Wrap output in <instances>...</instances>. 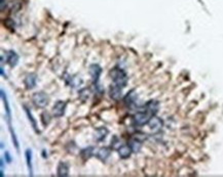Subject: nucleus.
Wrapping results in <instances>:
<instances>
[{
  "instance_id": "0eeeda50",
  "label": "nucleus",
  "mask_w": 223,
  "mask_h": 177,
  "mask_svg": "<svg viewBox=\"0 0 223 177\" xmlns=\"http://www.w3.org/2000/svg\"><path fill=\"white\" fill-rule=\"evenodd\" d=\"M36 80H37V77H36V75L34 74V73L28 74L26 77H25V79H24V84H25L26 89H28V90H31V89H33L34 87L36 86Z\"/></svg>"
},
{
  "instance_id": "f3484780",
  "label": "nucleus",
  "mask_w": 223,
  "mask_h": 177,
  "mask_svg": "<svg viewBox=\"0 0 223 177\" xmlns=\"http://www.w3.org/2000/svg\"><path fill=\"white\" fill-rule=\"evenodd\" d=\"M25 112H26L27 114V117H28V120L30 121V123H31L32 127H33V129L36 131L37 133H39V129L37 128V123H36V120L34 119V117L32 116V113L30 111L29 109H28L27 107H25Z\"/></svg>"
},
{
  "instance_id": "aec40b11",
  "label": "nucleus",
  "mask_w": 223,
  "mask_h": 177,
  "mask_svg": "<svg viewBox=\"0 0 223 177\" xmlns=\"http://www.w3.org/2000/svg\"><path fill=\"white\" fill-rule=\"evenodd\" d=\"M78 95H79V97H80L81 100L85 102V100L89 99V97L90 96V90L89 88H83V89H81V90L79 91Z\"/></svg>"
},
{
  "instance_id": "5701e85b",
  "label": "nucleus",
  "mask_w": 223,
  "mask_h": 177,
  "mask_svg": "<svg viewBox=\"0 0 223 177\" xmlns=\"http://www.w3.org/2000/svg\"><path fill=\"white\" fill-rule=\"evenodd\" d=\"M4 157H5V160H6V162H7V163L11 162V157H10V155H9L8 151H6L5 155H4Z\"/></svg>"
},
{
  "instance_id": "4be33fe9",
  "label": "nucleus",
  "mask_w": 223,
  "mask_h": 177,
  "mask_svg": "<svg viewBox=\"0 0 223 177\" xmlns=\"http://www.w3.org/2000/svg\"><path fill=\"white\" fill-rule=\"evenodd\" d=\"M134 102H135V94H134V91H131V92L125 96L124 102H125V105H131Z\"/></svg>"
},
{
  "instance_id": "423d86ee",
  "label": "nucleus",
  "mask_w": 223,
  "mask_h": 177,
  "mask_svg": "<svg viewBox=\"0 0 223 177\" xmlns=\"http://www.w3.org/2000/svg\"><path fill=\"white\" fill-rule=\"evenodd\" d=\"M109 95H110V97L112 98V99L119 100L122 95V88L117 86V85L113 84L112 86H110V88H109Z\"/></svg>"
},
{
  "instance_id": "412c9836",
  "label": "nucleus",
  "mask_w": 223,
  "mask_h": 177,
  "mask_svg": "<svg viewBox=\"0 0 223 177\" xmlns=\"http://www.w3.org/2000/svg\"><path fill=\"white\" fill-rule=\"evenodd\" d=\"M41 122H42L43 126H47L48 124L50 123V120H52V117H50V113L47 112H43L41 114Z\"/></svg>"
},
{
  "instance_id": "6e6552de",
  "label": "nucleus",
  "mask_w": 223,
  "mask_h": 177,
  "mask_svg": "<svg viewBox=\"0 0 223 177\" xmlns=\"http://www.w3.org/2000/svg\"><path fill=\"white\" fill-rule=\"evenodd\" d=\"M162 125H164V122L159 117H152L150 121L148 122V126L153 131H159L162 127Z\"/></svg>"
},
{
  "instance_id": "f8f14e48",
  "label": "nucleus",
  "mask_w": 223,
  "mask_h": 177,
  "mask_svg": "<svg viewBox=\"0 0 223 177\" xmlns=\"http://www.w3.org/2000/svg\"><path fill=\"white\" fill-rule=\"evenodd\" d=\"M145 111H147L149 114L151 115H155L159 111V103L156 100H149L147 103L145 105Z\"/></svg>"
},
{
  "instance_id": "f257e3e1",
  "label": "nucleus",
  "mask_w": 223,
  "mask_h": 177,
  "mask_svg": "<svg viewBox=\"0 0 223 177\" xmlns=\"http://www.w3.org/2000/svg\"><path fill=\"white\" fill-rule=\"evenodd\" d=\"M109 75H110L111 79H112V81L114 82L115 85L122 87V88H124V87L127 86V76L122 69L115 67V68H113L112 70L110 71Z\"/></svg>"
},
{
  "instance_id": "4468645a",
  "label": "nucleus",
  "mask_w": 223,
  "mask_h": 177,
  "mask_svg": "<svg viewBox=\"0 0 223 177\" xmlns=\"http://www.w3.org/2000/svg\"><path fill=\"white\" fill-rule=\"evenodd\" d=\"M118 149V155L122 159H127L131 156L132 154V148H130V146H122L117 148Z\"/></svg>"
},
{
  "instance_id": "2eb2a0df",
  "label": "nucleus",
  "mask_w": 223,
  "mask_h": 177,
  "mask_svg": "<svg viewBox=\"0 0 223 177\" xmlns=\"http://www.w3.org/2000/svg\"><path fill=\"white\" fill-rule=\"evenodd\" d=\"M25 157H26L27 167L29 170V175L33 176V168H32V151L30 148H27L25 151Z\"/></svg>"
},
{
  "instance_id": "9d476101",
  "label": "nucleus",
  "mask_w": 223,
  "mask_h": 177,
  "mask_svg": "<svg viewBox=\"0 0 223 177\" xmlns=\"http://www.w3.org/2000/svg\"><path fill=\"white\" fill-rule=\"evenodd\" d=\"M57 175L59 177H67L69 175V166L67 163L60 162L57 168Z\"/></svg>"
},
{
  "instance_id": "a211bd4d",
  "label": "nucleus",
  "mask_w": 223,
  "mask_h": 177,
  "mask_svg": "<svg viewBox=\"0 0 223 177\" xmlns=\"http://www.w3.org/2000/svg\"><path fill=\"white\" fill-rule=\"evenodd\" d=\"M129 146H130V148H132V151H133L134 153H138V151H140L141 146H142V141L134 138V139H132L131 141H130Z\"/></svg>"
},
{
  "instance_id": "1a4fd4ad",
  "label": "nucleus",
  "mask_w": 223,
  "mask_h": 177,
  "mask_svg": "<svg viewBox=\"0 0 223 177\" xmlns=\"http://www.w3.org/2000/svg\"><path fill=\"white\" fill-rule=\"evenodd\" d=\"M6 63L10 67H16L19 63V56L13 50L6 52Z\"/></svg>"
},
{
  "instance_id": "f03ea898",
  "label": "nucleus",
  "mask_w": 223,
  "mask_h": 177,
  "mask_svg": "<svg viewBox=\"0 0 223 177\" xmlns=\"http://www.w3.org/2000/svg\"><path fill=\"white\" fill-rule=\"evenodd\" d=\"M32 102L35 105V107L44 109L50 102V97L46 93L40 91V92H36L32 95Z\"/></svg>"
},
{
  "instance_id": "6ab92c4d",
  "label": "nucleus",
  "mask_w": 223,
  "mask_h": 177,
  "mask_svg": "<svg viewBox=\"0 0 223 177\" xmlns=\"http://www.w3.org/2000/svg\"><path fill=\"white\" fill-rule=\"evenodd\" d=\"M93 154H94V148H93V146H89V148H82L80 151V156L84 159V160L90 159L93 156Z\"/></svg>"
},
{
  "instance_id": "20e7f679",
  "label": "nucleus",
  "mask_w": 223,
  "mask_h": 177,
  "mask_svg": "<svg viewBox=\"0 0 223 177\" xmlns=\"http://www.w3.org/2000/svg\"><path fill=\"white\" fill-rule=\"evenodd\" d=\"M89 72H90V77H92L93 82H94L95 84H97V83H98V81H99V79H100L101 73H102L101 66L97 65V64H93V65L90 66Z\"/></svg>"
},
{
  "instance_id": "b1692460",
  "label": "nucleus",
  "mask_w": 223,
  "mask_h": 177,
  "mask_svg": "<svg viewBox=\"0 0 223 177\" xmlns=\"http://www.w3.org/2000/svg\"><path fill=\"white\" fill-rule=\"evenodd\" d=\"M1 75L3 76V77L6 78V74H4V71H3V68H1Z\"/></svg>"
},
{
  "instance_id": "dca6fc26",
  "label": "nucleus",
  "mask_w": 223,
  "mask_h": 177,
  "mask_svg": "<svg viewBox=\"0 0 223 177\" xmlns=\"http://www.w3.org/2000/svg\"><path fill=\"white\" fill-rule=\"evenodd\" d=\"M110 153L111 151L108 148H101L99 149L98 154H97V156H98V158L100 159L101 161H106L107 159L109 158V156H110Z\"/></svg>"
},
{
  "instance_id": "ddd939ff",
  "label": "nucleus",
  "mask_w": 223,
  "mask_h": 177,
  "mask_svg": "<svg viewBox=\"0 0 223 177\" xmlns=\"http://www.w3.org/2000/svg\"><path fill=\"white\" fill-rule=\"evenodd\" d=\"M107 135H108V129L105 127L97 128L96 132H95V137H96V139L98 140L99 142H101L102 140L105 139Z\"/></svg>"
},
{
  "instance_id": "7ed1b4c3",
  "label": "nucleus",
  "mask_w": 223,
  "mask_h": 177,
  "mask_svg": "<svg viewBox=\"0 0 223 177\" xmlns=\"http://www.w3.org/2000/svg\"><path fill=\"white\" fill-rule=\"evenodd\" d=\"M151 114H149L147 111L145 112H140V113H137L136 115L134 116V122L139 126H143L145 124H148V122L150 121L151 119Z\"/></svg>"
},
{
  "instance_id": "39448f33",
  "label": "nucleus",
  "mask_w": 223,
  "mask_h": 177,
  "mask_svg": "<svg viewBox=\"0 0 223 177\" xmlns=\"http://www.w3.org/2000/svg\"><path fill=\"white\" fill-rule=\"evenodd\" d=\"M67 103L63 100H58L55 102L54 107H53V115L57 118H60L65 114V110H66Z\"/></svg>"
},
{
  "instance_id": "9b49d317",
  "label": "nucleus",
  "mask_w": 223,
  "mask_h": 177,
  "mask_svg": "<svg viewBox=\"0 0 223 177\" xmlns=\"http://www.w3.org/2000/svg\"><path fill=\"white\" fill-rule=\"evenodd\" d=\"M0 94H1V98L2 100H3V103H4V107H5V113H6V117H7L8 119V126L11 125V113H10V107H9V103H8V100H7V97H6V94L4 92V90L0 91Z\"/></svg>"
}]
</instances>
